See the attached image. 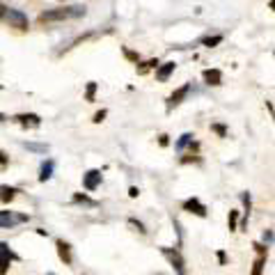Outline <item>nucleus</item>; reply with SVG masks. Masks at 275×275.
Segmentation results:
<instances>
[{"label":"nucleus","instance_id":"393cba45","mask_svg":"<svg viewBox=\"0 0 275 275\" xmlns=\"http://www.w3.org/2000/svg\"><path fill=\"white\" fill-rule=\"evenodd\" d=\"M211 129H213L215 131V133H218L220 138H225V135H227V129H225V126L223 124H211Z\"/></svg>","mask_w":275,"mask_h":275},{"label":"nucleus","instance_id":"b1692460","mask_svg":"<svg viewBox=\"0 0 275 275\" xmlns=\"http://www.w3.org/2000/svg\"><path fill=\"white\" fill-rule=\"evenodd\" d=\"M122 53H124L129 60H133L135 65H138V60H140V55H138V53H133V51H129V48H122Z\"/></svg>","mask_w":275,"mask_h":275},{"label":"nucleus","instance_id":"2eb2a0df","mask_svg":"<svg viewBox=\"0 0 275 275\" xmlns=\"http://www.w3.org/2000/svg\"><path fill=\"white\" fill-rule=\"evenodd\" d=\"M53 170H55V161H51V159L44 161V163H42V170H39V181L44 184V181L51 179V176H53Z\"/></svg>","mask_w":275,"mask_h":275},{"label":"nucleus","instance_id":"bb28decb","mask_svg":"<svg viewBox=\"0 0 275 275\" xmlns=\"http://www.w3.org/2000/svg\"><path fill=\"white\" fill-rule=\"evenodd\" d=\"M7 165H9V156L0 149V168H7Z\"/></svg>","mask_w":275,"mask_h":275},{"label":"nucleus","instance_id":"aec40b11","mask_svg":"<svg viewBox=\"0 0 275 275\" xmlns=\"http://www.w3.org/2000/svg\"><path fill=\"white\" fill-rule=\"evenodd\" d=\"M223 42V34H215V37H204L202 39V44L206 48H213V46H218V44Z\"/></svg>","mask_w":275,"mask_h":275},{"label":"nucleus","instance_id":"423d86ee","mask_svg":"<svg viewBox=\"0 0 275 275\" xmlns=\"http://www.w3.org/2000/svg\"><path fill=\"white\" fill-rule=\"evenodd\" d=\"M252 248H254V252H257V259H254L252 273H250V275H262L264 266H266V259H268V250H266V245H262V243H254Z\"/></svg>","mask_w":275,"mask_h":275},{"label":"nucleus","instance_id":"7ed1b4c3","mask_svg":"<svg viewBox=\"0 0 275 275\" xmlns=\"http://www.w3.org/2000/svg\"><path fill=\"white\" fill-rule=\"evenodd\" d=\"M5 21L9 23V28H16V30H28V28H30V21H28L26 12H21V9L9 7L7 12H5Z\"/></svg>","mask_w":275,"mask_h":275},{"label":"nucleus","instance_id":"6ab92c4d","mask_svg":"<svg viewBox=\"0 0 275 275\" xmlns=\"http://www.w3.org/2000/svg\"><path fill=\"white\" fill-rule=\"evenodd\" d=\"M156 67H159V60H147V62H142V65L138 67V73L142 76V73H147L149 69H156Z\"/></svg>","mask_w":275,"mask_h":275},{"label":"nucleus","instance_id":"dca6fc26","mask_svg":"<svg viewBox=\"0 0 275 275\" xmlns=\"http://www.w3.org/2000/svg\"><path fill=\"white\" fill-rule=\"evenodd\" d=\"M193 138H195L193 133H184V135H181V138H179V140H176V142H174V149H176V151H184V149H186V147H188V145H193V142H195V140H193Z\"/></svg>","mask_w":275,"mask_h":275},{"label":"nucleus","instance_id":"39448f33","mask_svg":"<svg viewBox=\"0 0 275 275\" xmlns=\"http://www.w3.org/2000/svg\"><path fill=\"white\" fill-rule=\"evenodd\" d=\"M16 124H21L23 129H39L42 126V117L37 112H18V115L12 117Z\"/></svg>","mask_w":275,"mask_h":275},{"label":"nucleus","instance_id":"f03ea898","mask_svg":"<svg viewBox=\"0 0 275 275\" xmlns=\"http://www.w3.org/2000/svg\"><path fill=\"white\" fill-rule=\"evenodd\" d=\"M30 220L28 213H16V211H0V229H12L16 225H23Z\"/></svg>","mask_w":275,"mask_h":275},{"label":"nucleus","instance_id":"473e14b6","mask_svg":"<svg viewBox=\"0 0 275 275\" xmlns=\"http://www.w3.org/2000/svg\"><path fill=\"white\" fill-rule=\"evenodd\" d=\"M5 12H7V7H3V5H0V18L5 16Z\"/></svg>","mask_w":275,"mask_h":275},{"label":"nucleus","instance_id":"0eeeda50","mask_svg":"<svg viewBox=\"0 0 275 275\" xmlns=\"http://www.w3.org/2000/svg\"><path fill=\"white\" fill-rule=\"evenodd\" d=\"M188 94H190V83H184L181 87H176V90L168 96V112L174 110L176 106H181V103H184V99H186Z\"/></svg>","mask_w":275,"mask_h":275},{"label":"nucleus","instance_id":"4be33fe9","mask_svg":"<svg viewBox=\"0 0 275 275\" xmlns=\"http://www.w3.org/2000/svg\"><path fill=\"white\" fill-rule=\"evenodd\" d=\"M96 96V83H87V90H85V101H94Z\"/></svg>","mask_w":275,"mask_h":275},{"label":"nucleus","instance_id":"f8f14e48","mask_svg":"<svg viewBox=\"0 0 275 275\" xmlns=\"http://www.w3.org/2000/svg\"><path fill=\"white\" fill-rule=\"evenodd\" d=\"M202 78H204L206 85H211V87L223 85V71H220V69H204Z\"/></svg>","mask_w":275,"mask_h":275},{"label":"nucleus","instance_id":"72a5a7b5","mask_svg":"<svg viewBox=\"0 0 275 275\" xmlns=\"http://www.w3.org/2000/svg\"><path fill=\"white\" fill-rule=\"evenodd\" d=\"M7 120H9V117H7V115H3V112H0V122H7Z\"/></svg>","mask_w":275,"mask_h":275},{"label":"nucleus","instance_id":"9d476101","mask_svg":"<svg viewBox=\"0 0 275 275\" xmlns=\"http://www.w3.org/2000/svg\"><path fill=\"white\" fill-rule=\"evenodd\" d=\"M184 211H188V213H195V215H200V218H206L209 215V209L200 202L198 198H188V200H184Z\"/></svg>","mask_w":275,"mask_h":275},{"label":"nucleus","instance_id":"4468645a","mask_svg":"<svg viewBox=\"0 0 275 275\" xmlns=\"http://www.w3.org/2000/svg\"><path fill=\"white\" fill-rule=\"evenodd\" d=\"M18 190L14 186H7V184H0V202L3 204H9L14 198H16Z\"/></svg>","mask_w":275,"mask_h":275},{"label":"nucleus","instance_id":"a878e982","mask_svg":"<svg viewBox=\"0 0 275 275\" xmlns=\"http://www.w3.org/2000/svg\"><path fill=\"white\" fill-rule=\"evenodd\" d=\"M106 115H108V110H99V112L94 115V120H92V122H94V124H101V122L106 120Z\"/></svg>","mask_w":275,"mask_h":275},{"label":"nucleus","instance_id":"5701e85b","mask_svg":"<svg viewBox=\"0 0 275 275\" xmlns=\"http://www.w3.org/2000/svg\"><path fill=\"white\" fill-rule=\"evenodd\" d=\"M129 225L135 229V232H140V234H147V229H145V225L140 223V220H135V218H129Z\"/></svg>","mask_w":275,"mask_h":275},{"label":"nucleus","instance_id":"f257e3e1","mask_svg":"<svg viewBox=\"0 0 275 275\" xmlns=\"http://www.w3.org/2000/svg\"><path fill=\"white\" fill-rule=\"evenodd\" d=\"M78 16H85V5H69V7L48 9V12L39 14L37 21L44 26V23H60V21H69V18H78Z\"/></svg>","mask_w":275,"mask_h":275},{"label":"nucleus","instance_id":"9b49d317","mask_svg":"<svg viewBox=\"0 0 275 275\" xmlns=\"http://www.w3.org/2000/svg\"><path fill=\"white\" fill-rule=\"evenodd\" d=\"M55 248H57V257H60V262L65 264V266H69V264L73 262V254H71V245H69L67 241L57 239V241H55Z\"/></svg>","mask_w":275,"mask_h":275},{"label":"nucleus","instance_id":"1a4fd4ad","mask_svg":"<svg viewBox=\"0 0 275 275\" xmlns=\"http://www.w3.org/2000/svg\"><path fill=\"white\" fill-rule=\"evenodd\" d=\"M12 259H14V252L9 250V245L5 243V241H0V275H7L9 273Z\"/></svg>","mask_w":275,"mask_h":275},{"label":"nucleus","instance_id":"7c9ffc66","mask_svg":"<svg viewBox=\"0 0 275 275\" xmlns=\"http://www.w3.org/2000/svg\"><path fill=\"white\" fill-rule=\"evenodd\" d=\"M159 142H161V147H165V145H168V142H170V140H168V135H165V133H163V135H161V138H159Z\"/></svg>","mask_w":275,"mask_h":275},{"label":"nucleus","instance_id":"2f4dec72","mask_svg":"<svg viewBox=\"0 0 275 275\" xmlns=\"http://www.w3.org/2000/svg\"><path fill=\"white\" fill-rule=\"evenodd\" d=\"M218 259H220V264H225V262H227V254H225L223 250H220V252H218Z\"/></svg>","mask_w":275,"mask_h":275},{"label":"nucleus","instance_id":"ddd939ff","mask_svg":"<svg viewBox=\"0 0 275 275\" xmlns=\"http://www.w3.org/2000/svg\"><path fill=\"white\" fill-rule=\"evenodd\" d=\"M174 69H176V62H163V65H159L156 67V81L165 83L174 73Z\"/></svg>","mask_w":275,"mask_h":275},{"label":"nucleus","instance_id":"cd10ccee","mask_svg":"<svg viewBox=\"0 0 275 275\" xmlns=\"http://www.w3.org/2000/svg\"><path fill=\"white\" fill-rule=\"evenodd\" d=\"M264 241H266V245L273 243V229H266V232H264Z\"/></svg>","mask_w":275,"mask_h":275},{"label":"nucleus","instance_id":"6e6552de","mask_svg":"<svg viewBox=\"0 0 275 275\" xmlns=\"http://www.w3.org/2000/svg\"><path fill=\"white\" fill-rule=\"evenodd\" d=\"M101 179H103L101 170H87L85 174H83V188L90 190V193H94V190L101 186Z\"/></svg>","mask_w":275,"mask_h":275},{"label":"nucleus","instance_id":"412c9836","mask_svg":"<svg viewBox=\"0 0 275 275\" xmlns=\"http://www.w3.org/2000/svg\"><path fill=\"white\" fill-rule=\"evenodd\" d=\"M237 223H239V211H229V215H227L229 232H237Z\"/></svg>","mask_w":275,"mask_h":275},{"label":"nucleus","instance_id":"a211bd4d","mask_svg":"<svg viewBox=\"0 0 275 275\" xmlns=\"http://www.w3.org/2000/svg\"><path fill=\"white\" fill-rule=\"evenodd\" d=\"M241 200H243V206H245V218H243V225L241 227H248V215H250V206H252V202H250V195L248 193H241Z\"/></svg>","mask_w":275,"mask_h":275},{"label":"nucleus","instance_id":"20e7f679","mask_svg":"<svg viewBox=\"0 0 275 275\" xmlns=\"http://www.w3.org/2000/svg\"><path fill=\"white\" fill-rule=\"evenodd\" d=\"M161 252H163V257L172 264V268L176 271V275H188L186 273V262H184V257H181L179 250L176 248H161Z\"/></svg>","mask_w":275,"mask_h":275},{"label":"nucleus","instance_id":"c85d7f7f","mask_svg":"<svg viewBox=\"0 0 275 275\" xmlns=\"http://www.w3.org/2000/svg\"><path fill=\"white\" fill-rule=\"evenodd\" d=\"M26 147H28V149H34V151H46V147H42V145H30V142H26Z\"/></svg>","mask_w":275,"mask_h":275},{"label":"nucleus","instance_id":"c756f323","mask_svg":"<svg viewBox=\"0 0 275 275\" xmlns=\"http://www.w3.org/2000/svg\"><path fill=\"white\" fill-rule=\"evenodd\" d=\"M138 195H140V190H138L135 186H131V188H129V198H138Z\"/></svg>","mask_w":275,"mask_h":275},{"label":"nucleus","instance_id":"f3484780","mask_svg":"<svg viewBox=\"0 0 275 275\" xmlns=\"http://www.w3.org/2000/svg\"><path fill=\"white\" fill-rule=\"evenodd\" d=\"M73 202H76V204H85V206H99V202H96V200L87 198L85 193H76V195H73Z\"/></svg>","mask_w":275,"mask_h":275}]
</instances>
